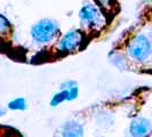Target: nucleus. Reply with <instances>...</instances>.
Instances as JSON below:
<instances>
[{
	"label": "nucleus",
	"mask_w": 152,
	"mask_h": 137,
	"mask_svg": "<svg viewBox=\"0 0 152 137\" xmlns=\"http://www.w3.org/2000/svg\"><path fill=\"white\" fill-rule=\"evenodd\" d=\"M7 106L12 111H23L26 109L28 105H26V101L23 97H16L8 102Z\"/></svg>",
	"instance_id": "0eeeda50"
},
{
	"label": "nucleus",
	"mask_w": 152,
	"mask_h": 137,
	"mask_svg": "<svg viewBox=\"0 0 152 137\" xmlns=\"http://www.w3.org/2000/svg\"><path fill=\"white\" fill-rule=\"evenodd\" d=\"M85 41L84 32L79 29H72L65 32L58 41V50L63 54L72 53L79 49Z\"/></svg>",
	"instance_id": "20e7f679"
},
{
	"label": "nucleus",
	"mask_w": 152,
	"mask_h": 137,
	"mask_svg": "<svg viewBox=\"0 0 152 137\" xmlns=\"http://www.w3.org/2000/svg\"><path fill=\"white\" fill-rule=\"evenodd\" d=\"M79 20L81 25L91 31H101L107 25V18L103 10L95 4H85L79 10Z\"/></svg>",
	"instance_id": "f257e3e1"
},
{
	"label": "nucleus",
	"mask_w": 152,
	"mask_h": 137,
	"mask_svg": "<svg viewBox=\"0 0 152 137\" xmlns=\"http://www.w3.org/2000/svg\"><path fill=\"white\" fill-rule=\"evenodd\" d=\"M63 102H68V90H60L55 93L50 98V106H58Z\"/></svg>",
	"instance_id": "6e6552de"
},
{
	"label": "nucleus",
	"mask_w": 152,
	"mask_h": 137,
	"mask_svg": "<svg viewBox=\"0 0 152 137\" xmlns=\"http://www.w3.org/2000/svg\"><path fill=\"white\" fill-rule=\"evenodd\" d=\"M10 29V21L2 14H0V36L6 34Z\"/></svg>",
	"instance_id": "9d476101"
},
{
	"label": "nucleus",
	"mask_w": 152,
	"mask_h": 137,
	"mask_svg": "<svg viewBox=\"0 0 152 137\" xmlns=\"http://www.w3.org/2000/svg\"><path fill=\"white\" fill-rule=\"evenodd\" d=\"M78 96H79V87L78 86L68 90V102L75 101V99L78 98Z\"/></svg>",
	"instance_id": "9b49d317"
},
{
	"label": "nucleus",
	"mask_w": 152,
	"mask_h": 137,
	"mask_svg": "<svg viewBox=\"0 0 152 137\" xmlns=\"http://www.w3.org/2000/svg\"><path fill=\"white\" fill-rule=\"evenodd\" d=\"M152 131V121L145 117H136L129 123V134L133 137H148Z\"/></svg>",
	"instance_id": "39448f33"
},
{
	"label": "nucleus",
	"mask_w": 152,
	"mask_h": 137,
	"mask_svg": "<svg viewBox=\"0 0 152 137\" xmlns=\"http://www.w3.org/2000/svg\"><path fill=\"white\" fill-rule=\"evenodd\" d=\"M62 137H84V126L76 120H68L62 127Z\"/></svg>",
	"instance_id": "423d86ee"
},
{
	"label": "nucleus",
	"mask_w": 152,
	"mask_h": 137,
	"mask_svg": "<svg viewBox=\"0 0 152 137\" xmlns=\"http://www.w3.org/2000/svg\"><path fill=\"white\" fill-rule=\"evenodd\" d=\"M5 114H6V110H5V109H1V107H0V118H1V117H4Z\"/></svg>",
	"instance_id": "ddd939ff"
},
{
	"label": "nucleus",
	"mask_w": 152,
	"mask_h": 137,
	"mask_svg": "<svg viewBox=\"0 0 152 137\" xmlns=\"http://www.w3.org/2000/svg\"><path fill=\"white\" fill-rule=\"evenodd\" d=\"M129 56L137 62H145L152 55V42L143 33L136 34L128 45Z\"/></svg>",
	"instance_id": "7ed1b4c3"
},
{
	"label": "nucleus",
	"mask_w": 152,
	"mask_h": 137,
	"mask_svg": "<svg viewBox=\"0 0 152 137\" xmlns=\"http://www.w3.org/2000/svg\"><path fill=\"white\" fill-rule=\"evenodd\" d=\"M77 86H78V84L75 80H66V81L62 82L60 88H61V90H69V89H71L73 87H77Z\"/></svg>",
	"instance_id": "f8f14e48"
},
{
	"label": "nucleus",
	"mask_w": 152,
	"mask_h": 137,
	"mask_svg": "<svg viewBox=\"0 0 152 137\" xmlns=\"http://www.w3.org/2000/svg\"><path fill=\"white\" fill-rule=\"evenodd\" d=\"M109 57H110V62L113 64L115 68H121L124 70L125 66H126V61H125V58H124V56H121L120 54H110L109 55Z\"/></svg>",
	"instance_id": "1a4fd4ad"
},
{
	"label": "nucleus",
	"mask_w": 152,
	"mask_h": 137,
	"mask_svg": "<svg viewBox=\"0 0 152 137\" xmlns=\"http://www.w3.org/2000/svg\"><path fill=\"white\" fill-rule=\"evenodd\" d=\"M60 25L53 18H42L31 26L30 34L32 40L38 45L50 44L58 34Z\"/></svg>",
	"instance_id": "f03ea898"
}]
</instances>
